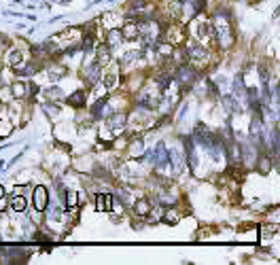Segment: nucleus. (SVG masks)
Returning <instances> with one entry per match:
<instances>
[{
    "instance_id": "15",
    "label": "nucleus",
    "mask_w": 280,
    "mask_h": 265,
    "mask_svg": "<svg viewBox=\"0 0 280 265\" xmlns=\"http://www.w3.org/2000/svg\"><path fill=\"white\" fill-rule=\"evenodd\" d=\"M108 104V98H100V100H95L92 108H89V115H92V119H102L104 117V108Z\"/></svg>"
},
{
    "instance_id": "32",
    "label": "nucleus",
    "mask_w": 280,
    "mask_h": 265,
    "mask_svg": "<svg viewBox=\"0 0 280 265\" xmlns=\"http://www.w3.org/2000/svg\"><path fill=\"white\" fill-rule=\"evenodd\" d=\"M6 204H9V199H6V197H0V212H2V208H4Z\"/></svg>"
},
{
    "instance_id": "30",
    "label": "nucleus",
    "mask_w": 280,
    "mask_h": 265,
    "mask_svg": "<svg viewBox=\"0 0 280 265\" xmlns=\"http://www.w3.org/2000/svg\"><path fill=\"white\" fill-rule=\"evenodd\" d=\"M30 189L28 187H23V185H17L15 189H13V195H25V193H28Z\"/></svg>"
},
{
    "instance_id": "6",
    "label": "nucleus",
    "mask_w": 280,
    "mask_h": 265,
    "mask_svg": "<svg viewBox=\"0 0 280 265\" xmlns=\"http://www.w3.org/2000/svg\"><path fill=\"white\" fill-rule=\"evenodd\" d=\"M127 125V115L125 113H111L106 117V127L111 130L113 134L115 132H121L123 127Z\"/></svg>"
},
{
    "instance_id": "31",
    "label": "nucleus",
    "mask_w": 280,
    "mask_h": 265,
    "mask_svg": "<svg viewBox=\"0 0 280 265\" xmlns=\"http://www.w3.org/2000/svg\"><path fill=\"white\" fill-rule=\"evenodd\" d=\"M187 111H189V104H183V106H181V113H178V121H183V119H185V115H187Z\"/></svg>"
},
{
    "instance_id": "21",
    "label": "nucleus",
    "mask_w": 280,
    "mask_h": 265,
    "mask_svg": "<svg viewBox=\"0 0 280 265\" xmlns=\"http://www.w3.org/2000/svg\"><path fill=\"white\" fill-rule=\"evenodd\" d=\"M223 104L227 106V111L232 113V115H240L242 113V106L235 102L233 96H223Z\"/></svg>"
},
{
    "instance_id": "28",
    "label": "nucleus",
    "mask_w": 280,
    "mask_h": 265,
    "mask_svg": "<svg viewBox=\"0 0 280 265\" xmlns=\"http://www.w3.org/2000/svg\"><path fill=\"white\" fill-rule=\"evenodd\" d=\"M64 72H66V70H64L62 66H49V76H51V81H60L62 76H64Z\"/></svg>"
},
{
    "instance_id": "24",
    "label": "nucleus",
    "mask_w": 280,
    "mask_h": 265,
    "mask_svg": "<svg viewBox=\"0 0 280 265\" xmlns=\"http://www.w3.org/2000/svg\"><path fill=\"white\" fill-rule=\"evenodd\" d=\"M278 234V223H270V225H263L261 227V238H272Z\"/></svg>"
},
{
    "instance_id": "22",
    "label": "nucleus",
    "mask_w": 280,
    "mask_h": 265,
    "mask_svg": "<svg viewBox=\"0 0 280 265\" xmlns=\"http://www.w3.org/2000/svg\"><path fill=\"white\" fill-rule=\"evenodd\" d=\"M25 197L23 195H13L11 197V210H15V212H25Z\"/></svg>"
},
{
    "instance_id": "10",
    "label": "nucleus",
    "mask_w": 280,
    "mask_h": 265,
    "mask_svg": "<svg viewBox=\"0 0 280 265\" xmlns=\"http://www.w3.org/2000/svg\"><path fill=\"white\" fill-rule=\"evenodd\" d=\"M142 153H144V140L140 138V136H134L132 142L127 145V155H130L132 159H138Z\"/></svg>"
},
{
    "instance_id": "12",
    "label": "nucleus",
    "mask_w": 280,
    "mask_h": 265,
    "mask_svg": "<svg viewBox=\"0 0 280 265\" xmlns=\"http://www.w3.org/2000/svg\"><path fill=\"white\" fill-rule=\"evenodd\" d=\"M36 70H38V64H34V62H22V64H19V66H15V74L17 76H22V79H23V76H25V79H30V76L32 74H36Z\"/></svg>"
},
{
    "instance_id": "26",
    "label": "nucleus",
    "mask_w": 280,
    "mask_h": 265,
    "mask_svg": "<svg viewBox=\"0 0 280 265\" xmlns=\"http://www.w3.org/2000/svg\"><path fill=\"white\" fill-rule=\"evenodd\" d=\"M244 85H242V74L235 76V81H233V98H242L244 96Z\"/></svg>"
},
{
    "instance_id": "8",
    "label": "nucleus",
    "mask_w": 280,
    "mask_h": 265,
    "mask_svg": "<svg viewBox=\"0 0 280 265\" xmlns=\"http://www.w3.org/2000/svg\"><path fill=\"white\" fill-rule=\"evenodd\" d=\"M4 57H6V64H9L11 68H15V66H19L22 62H25L23 51H22V49H17V47L6 49V51H4Z\"/></svg>"
},
{
    "instance_id": "34",
    "label": "nucleus",
    "mask_w": 280,
    "mask_h": 265,
    "mask_svg": "<svg viewBox=\"0 0 280 265\" xmlns=\"http://www.w3.org/2000/svg\"><path fill=\"white\" fill-rule=\"evenodd\" d=\"M178 2H187V0H178Z\"/></svg>"
},
{
    "instance_id": "23",
    "label": "nucleus",
    "mask_w": 280,
    "mask_h": 265,
    "mask_svg": "<svg viewBox=\"0 0 280 265\" xmlns=\"http://www.w3.org/2000/svg\"><path fill=\"white\" fill-rule=\"evenodd\" d=\"M93 204H95V212H106V197H104V193L95 191L93 193Z\"/></svg>"
},
{
    "instance_id": "16",
    "label": "nucleus",
    "mask_w": 280,
    "mask_h": 265,
    "mask_svg": "<svg viewBox=\"0 0 280 265\" xmlns=\"http://www.w3.org/2000/svg\"><path fill=\"white\" fill-rule=\"evenodd\" d=\"M172 62L176 64V66H183V64H189V55H187V49L185 47H174L172 49Z\"/></svg>"
},
{
    "instance_id": "5",
    "label": "nucleus",
    "mask_w": 280,
    "mask_h": 265,
    "mask_svg": "<svg viewBox=\"0 0 280 265\" xmlns=\"http://www.w3.org/2000/svg\"><path fill=\"white\" fill-rule=\"evenodd\" d=\"M32 202H34L36 212H43L49 206V191L45 189L43 185H38L34 191H32Z\"/></svg>"
},
{
    "instance_id": "2",
    "label": "nucleus",
    "mask_w": 280,
    "mask_h": 265,
    "mask_svg": "<svg viewBox=\"0 0 280 265\" xmlns=\"http://www.w3.org/2000/svg\"><path fill=\"white\" fill-rule=\"evenodd\" d=\"M185 49H187L189 62H193V64H206L210 60V51L200 41H189Z\"/></svg>"
},
{
    "instance_id": "18",
    "label": "nucleus",
    "mask_w": 280,
    "mask_h": 265,
    "mask_svg": "<svg viewBox=\"0 0 280 265\" xmlns=\"http://www.w3.org/2000/svg\"><path fill=\"white\" fill-rule=\"evenodd\" d=\"M102 81H104V87L111 92V89H115L119 85V72L117 70H115V72H111V70H108V72H102Z\"/></svg>"
},
{
    "instance_id": "25",
    "label": "nucleus",
    "mask_w": 280,
    "mask_h": 265,
    "mask_svg": "<svg viewBox=\"0 0 280 265\" xmlns=\"http://www.w3.org/2000/svg\"><path fill=\"white\" fill-rule=\"evenodd\" d=\"M43 111L47 113L51 119H53V117H57V115H60V108H57V106H55V104H53V102H51V100L43 102Z\"/></svg>"
},
{
    "instance_id": "14",
    "label": "nucleus",
    "mask_w": 280,
    "mask_h": 265,
    "mask_svg": "<svg viewBox=\"0 0 280 265\" xmlns=\"http://www.w3.org/2000/svg\"><path fill=\"white\" fill-rule=\"evenodd\" d=\"M123 43V34H121V30L119 28H108V34H106V45L111 49L115 47H119V45Z\"/></svg>"
},
{
    "instance_id": "29",
    "label": "nucleus",
    "mask_w": 280,
    "mask_h": 265,
    "mask_svg": "<svg viewBox=\"0 0 280 265\" xmlns=\"http://www.w3.org/2000/svg\"><path fill=\"white\" fill-rule=\"evenodd\" d=\"M45 96H47L49 100H57V98H62V89L60 87H51L45 92Z\"/></svg>"
},
{
    "instance_id": "11",
    "label": "nucleus",
    "mask_w": 280,
    "mask_h": 265,
    "mask_svg": "<svg viewBox=\"0 0 280 265\" xmlns=\"http://www.w3.org/2000/svg\"><path fill=\"white\" fill-rule=\"evenodd\" d=\"M153 208V202L151 199H146V197H140L136 204L132 206V210H134V215H136L138 218H144L146 215H149V210Z\"/></svg>"
},
{
    "instance_id": "20",
    "label": "nucleus",
    "mask_w": 280,
    "mask_h": 265,
    "mask_svg": "<svg viewBox=\"0 0 280 265\" xmlns=\"http://www.w3.org/2000/svg\"><path fill=\"white\" fill-rule=\"evenodd\" d=\"M111 47H108L106 43H102V45H98L95 47V57H98V62L100 64H104V62H111Z\"/></svg>"
},
{
    "instance_id": "19",
    "label": "nucleus",
    "mask_w": 280,
    "mask_h": 265,
    "mask_svg": "<svg viewBox=\"0 0 280 265\" xmlns=\"http://www.w3.org/2000/svg\"><path fill=\"white\" fill-rule=\"evenodd\" d=\"M85 100H87V92H74V94L68 96V104L74 106V108L85 106Z\"/></svg>"
},
{
    "instance_id": "9",
    "label": "nucleus",
    "mask_w": 280,
    "mask_h": 265,
    "mask_svg": "<svg viewBox=\"0 0 280 265\" xmlns=\"http://www.w3.org/2000/svg\"><path fill=\"white\" fill-rule=\"evenodd\" d=\"M119 30H121V34H123V41H138V24L136 22L127 19Z\"/></svg>"
},
{
    "instance_id": "27",
    "label": "nucleus",
    "mask_w": 280,
    "mask_h": 265,
    "mask_svg": "<svg viewBox=\"0 0 280 265\" xmlns=\"http://www.w3.org/2000/svg\"><path fill=\"white\" fill-rule=\"evenodd\" d=\"M206 87H208V96H210L212 100H216V98L221 96V94H219V85H216L212 79H208V76H206Z\"/></svg>"
},
{
    "instance_id": "13",
    "label": "nucleus",
    "mask_w": 280,
    "mask_h": 265,
    "mask_svg": "<svg viewBox=\"0 0 280 265\" xmlns=\"http://www.w3.org/2000/svg\"><path fill=\"white\" fill-rule=\"evenodd\" d=\"M157 204L159 206H176L178 204V193L176 191H159L157 193Z\"/></svg>"
},
{
    "instance_id": "3",
    "label": "nucleus",
    "mask_w": 280,
    "mask_h": 265,
    "mask_svg": "<svg viewBox=\"0 0 280 265\" xmlns=\"http://www.w3.org/2000/svg\"><path fill=\"white\" fill-rule=\"evenodd\" d=\"M81 74H83V81H85L89 87H95L102 81V64L100 62H87Z\"/></svg>"
},
{
    "instance_id": "4",
    "label": "nucleus",
    "mask_w": 280,
    "mask_h": 265,
    "mask_svg": "<svg viewBox=\"0 0 280 265\" xmlns=\"http://www.w3.org/2000/svg\"><path fill=\"white\" fill-rule=\"evenodd\" d=\"M149 161L157 168V170H162V168L168 166V148H165L163 142H157L155 151L149 153Z\"/></svg>"
},
{
    "instance_id": "17",
    "label": "nucleus",
    "mask_w": 280,
    "mask_h": 265,
    "mask_svg": "<svg viewBox=\"0 0 280 265\" xmlns=\"http://www.w3.org/2000/svg\"><path fill=\"white\" fill-rule=\"evenodd\" d=\"M64 210H72L79 206V193L76 191H64Z\"/></svg>"
},
{
    "instance_id": "7",
    "label": "nucleus",
    "mask_w": 280,
    "mask_h": 265,
    "mask_svg": "<svg viewBox=\"0 0 280 265\" xmlns=\"http://www.w3.org/2000/svg\"><path fill=\"white\" fill-rule=\"evenodd\" d=\"M197 41H204V43H212L216 41L214 36V25L210 22H200L197 24Z\"/></svg>"
},
{
    "instance_id": "1",
    "label": "nucleus",
    "mask_w": 280,
    "mask_h": 265,
    "mask_svg": "<svg viewBox=\"0 0 280 265\" xmlns=\"http://www.w3.org/2000/svg\"><path fill=\"white\" fill-rule=\"evenodd\" d=\"M195 81H197V70H195V66H191V64H183V66L176 68V72H174V83H178L181 87L189 89Z\"/></svg>"
},
{
    "instance_id": "33",
    "label": "nucleus",
    "mask_w": 280,
    "mask_h": 265,
    "mask_svg": "<svg viewBox=\"0 0 280 265\" xmlns=\"http://www.w3.org/2000/svg\"><path fill=\"white\" fill-rule=\"evenodd\" d=\"M2 193H4V189H2V187H0V197H2Z\"/></svg>"
}]
</instances>
